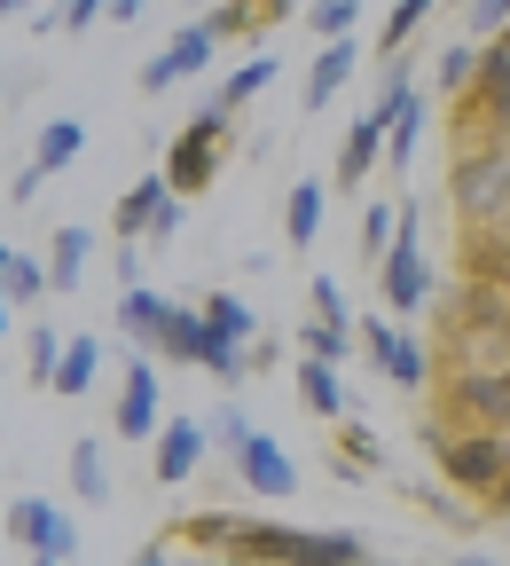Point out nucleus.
<instances>
[{
	"label": "nucleus",
	"mask_w": 510,
	"mask_h": 566,
	"mask_svg": "<svg viewBox=\"0 0 510 566\" xmlns=\"http://www.w3.org/2000/svg\"><path fill=\"white\" fill-rule=\"evenodd\" d=\"M448 205H456V221H464V229H510V134L456 118Z\"/></svg>",
	"instance_id": "f257e3e1"
},
{
	"label": "nucleus",
	"mask_w": 510,
	"mask_h": 566,
	"mask_svg": "<svg viewBox=\"0 0 510 566\" xmlns=\"http://www.w3.org/2000/svg\"><path fill=\"white\" fill-rule=\"evenodd\" d=\"M229 558L244 566H370V543L353 527H290V520H236Z\"/></svg>",
	"instance_id": "f03ea898"
},
{
	"label": "nucleus",
	"mask_w": 510,
	"mask_h": 566,
	"mask_svg": "<svg viewBox=\"0 0 510 566\" xmlns=\"http://www.w3.org/2000/svg\"><path fill=\"white\" fill-rule=\"evenodd\" d=\"M110 323H118V338H126L134 354H150V363H189L196 307H181V300L150 292V283H126L118 307H110Z\"/></svg>",
	"instance_id": "7ed1b4c3"
},
{
	"label": "nucleus",
	"mask_w": 510,
	"mask_h": 566,
	"mask_svg": "<svg viewBox=\"0 0 510 566\" xmlns=\"http://www.w3.org/2000/svg\"><path fill=\"white\" fill-rule=\"evenodd\" d=\"M424 441H432V457H440V472H448L456 495H479V504H487V495L510 480V433H479V424L432 417Z\"/></svg>",
	"instance_id": "20e7f679"
},
{
	"label": "nucleus",
	"mask_w": 510,
	"mask_h": 566,
	"mask_svg": "<svg viewBox=\"0 0 510 566\" xmlns=\"http://www.w3.org/2000/svg\"><path fill=\"white\" fill-rule=\"evenodd\" d=\"M510 363V315H502V292H479L464 283L456 307H448V370H495Z\"/></svg>",
	"instance_id": "39448f33"
},
{
	"label": "nucleus",
	"mask_w": 510,
	"mask_h": 566,
	"mask_svg": "<svg viewBox=\"0 0 510 566\" xmlns=\"http://www.w3.org/2000/svg\"><path fill=\"white\" fill-rule=\"evenodd\" d=\"M221 142H229V111H212V103H196V118L173 134V150H166V189L189 205V197H204L212 189V174H221Z\"/></svg>",
	"instance_id": "423d86ee"
},
{
	"label": "nucleus",
	"mask_w": 510,
	"mask_h": 566,
	"mask_svg": "<svg viewBox=\"0 0 510 566\" xmlns=\"http://www.w3.org/2000/svg\"><path fill=\"white\" fill-rule=\"evenodd\" d=\"M378 292H385V307H393V315L432 307V260H424L416 205H401V229H393V244H385V260H378Z\"/></svg>",
	"instance_id": "0eeeda50"
},
{
	"label": "nucleus",
	"mask_w": 510,
	"mask_h": 566,
	"mask_svg": "<svg viewBox=\"0 0 510 566\" xmlns=\"http://www.w3.org/2000/svg\"><path fill=\"white\" fill-rule=\"evenodd\" d=\"M448 424H479V433H510V363L495 370H448V394H440Z\"/></svg>",
	"instance_id": "6e6552de"
},
{
	"label": "nucleus",
	"mask_w": 510,
	"mask_h": 566,
	"mask_svg": "<svg viewBox=\"0 0 510 566\" xmlns=\"http://www.w3.org/2000/svg\"><path fill=\"white\" fill-rule=\"evenodd\" d=\"M353 338H361V354L378 363V378H393L401 394H424V386H432V354H424V338H416V331H401V323L370 315V323H353Z\"/></svg>",
	"instance_id": "1a4fd4ad"
},
{
	"label": "nucleus",
	"mask_w": 510,
	"mask_h": 566,
	"mask_svg": "<svg viewBox=\"0 0 510 566\" xmlns=\"http://www.w3.org/2000/svg\"><path fill=\"white\" fill-rule=\"evenodd\" d=\"M166 424V394H158V363L126 346V378H118V409H110V433L118 441H158Z\"/></svg>",
	"instance_id": "9d476101"
},
{
	"label": "nucleus",
	"mask_w": 510,
	"mask_h": 566,
	"mask_svg": "<svg viewBox=\"0 0 510 566\" xmlns=\"http://www.w3.org/2000/svg\"><path fill=\"white\" fill-rule=\"evenodd\" d=\"M0 527H9V543H24L32 558H55V566H71V551H79V527H71V512L47 504V495H17Z\"/></svg>",
	"instance_id": "9b49d317"
},
{
	"label": "nucleus",
	"mask_w": 510,
	"mask_h": 566,
	"mask_svg": "<svg viewBox=\"0 0 510 566\" xmlns=\"http://www.w3.org/2000/svg\"><path fill=\"white\" fill-rule=\"evenodd\" d=\"M456 118L510 134V40H479V80H471V95L456 103Z\"/></svg>",
	"instance_id": "f8f14e48"
},
{
	"label": "nucleus",
	"mask_w": 510,
	"mask_h": 566,
	"mask_svg": "<svg viewBox=\"0 0 510 566\" xmlns=\"http://www.w3.org/2000/svg\"><path fill=\"white\" fill-rule=\"evenodd\" d=\"M212 55H221V40H212L204 24H189V32H173L150 63H141V95H166V87H181V80H196V71H212Z\"/></svg>",
	"instance_id": "ddd939ff"
},
{
	"label": "nucleus",
	"mask_w": 510,
	"mask_h": 566,
	"mask_svg": "<svg viewBox=\"0 0 510 566\" xmlns=\"http://www.w3.org/2000/svg\"><path fill=\"white\" fill-rule=\"evenodd\" d=\"M229 464H236V480H244L252 495H267V504H283V495L299 488V464H290V449H283L275 433H259V424L244 433V449H236Z\"/></svg>",
	"instance_id": "4468645a"
},
{
	"label": "nucleus",
	"mask_w": 510,
	"mask_h": 566,
	"mask_svg": "<svg viewBox=\"0 0 510 566\" xmlns=\"http://www.w3.org/2000/svg\"><path fill=\"white\" fill-rule=\"evenodd\" d=\"M150 449H158V480H166V488H181V480H196V464L212 457V424L181 409V417H166V424H158V441H150Z\"/></svg>",
	"instance_id": "2eb2a0df"
},
{
	"label": "nucleus",
	"mask_w": 510,
	"mask_h": 566,
	"mask_svg": "<svg viewBox=\"0 0 510 566\" xmlns=\"http://www.w3.org/2000/svg\"><path fill=\"white\" fill-rule=\"evenodd\" d=\"M166 174H141L126 197H118V212H110V229H118V244H150V229H158V212H166Z\"/></svg>",
	"instance_id": "dca6fc26"
},
{
	"label": "nucleus",
	"mask_w": 510,
	"mask_h": 566,
	"mask_svg": "<svg viewBox=\"0 0 510 566\" xmlns=\"http://www.w3.org/2000/svg\"><path fill=\"white\" fill-rule=\"evenodd\" d=\"M353 63H361V40H322L315 63H307V111H330L353 80Z\"/></svg>",
	"instance_id": "f3484780"
},
{
	"label": "nucleus",
	"mask_w": 510,
	"mask_h": 566,
	"mask_svg": "<svg viewBox=\"0 0 510 566\" xmlns=\"http://www.w3.org/2000/svg\"><path fill=\"white\" fill-rule=\"evenodd\" d=\"M378 158H385V126H378L370 111H361V118L346 126V150H338V166H330V181H338V189H361V181H370V174H378Z\"/></svg>",
	"instance_id": "a211bd4d"
},
{
	"label": "nucleus",
	"mask_w": 510,
	"mask_h": 566,
	"mask_svg": "<svg viewBox=\"0 0 510 566\" xmlns=\"http://www.w3.org/2000/svg\"><path fill=\"white\" fill-rule=\"evenodd\" d=\"M87 260H95V229H79V221H63V229L47 237V292H79V275H87Z\"/></svg>",
	"instance_id": "6ab92c4d"
},
{
	"label": "nucleus",
	"mask_w": 510,
	"mask_h": 566,
	"mask_svg": "<svg viewBox=\"0 0 510 566\" xmlns=\"http://www.w3.org/2000/svg\"><path fill=\"white\" fill-rule=\"evenodd\" d=\"M299 401H307L322 424L353 417V401H346V386H338V363H322V354H299Z\"/></svg>",
	"instance_id": "aec40b11"
},
{
	"label": "nucleus",
	"mask_w": 510,
	"mask_h": 566,
	"mask_svg": "<svg viewBox=\"0 0 510 566\" xmlns=\"http://www.w3.org/2000/svg\"><path fill=\"white\" fill-rule=\"evenodd\" d=\"M283 237H290V252H307V244L322 237V181H315V174H299V181H290V205H283Z\"/></svg>",
	"instance_id": "412c9836"
},
{
	"label": "nucleus",
	"mask_w": 510,
	"mask_h": 566,
	"mask_svg": "<svg viewBox=\"0 0 510 566\" xmlns=\"http://www.w3.org/2000/svg\"><path fill=\"white\" fill-rule=\"evenodd\" d=\"M95 378H103V338H63L55 394H63V401H79V394H95Z\"/></svg>",
	"instance_id": "4be33fe9"
},
{
	"label": "nucleus",
	"mask_w": 510,
	"mask_h": 566,
	"mask_svg": "<svg viewBox=\"0 0 510 566\" xmlns=\"http://www.w3.org/2000/svg\"><path fill=\"white\" fill-rule=\"evenodd\" d=\"M267 87H275V55L259 48L252 63H236V71H229V80H221V95H204V103H212V111H229V118H236V111H244L252 95H267Z\"/></svg>",
	"instance_id": "5701e85b"
},
{
	"label": "nucleus",
	"mask_w": 510,
	"mask_h": 566,
	"mask_svg": "<svg viewBox=\"0 0 510 566\" xmlns=\"http://www.w3.org/2000/svg\"><path fill=\"white\" fill-rule=\"evenodd\" d=\"M79 150H87V126H79V118H47L40 142H32V166H40V174H71V158H79Z\"/></svg>",
	"instance_id": "b1692460"
},
{
	"label": "nucleus",
	"mask_w": 510,
	"mask_h": 566,
	"mask_svg": "<svg viewBox=\"0 0 510 566\" xmlns=\"http://www.w3.org/2000/svg\"><path fill=\"white\" fill-rule=\"evenodd\" d=\"M196 24L229 48V40H259V32H267V9H259V0H212V9H204Z\"/></svg>",
	"instance_id": "393cba45"
},
{
	"label": "nucleus",
	"mask_w": 510,
	"mask_h": 566,
	"mask_svg": "<svg viewBox=\"0 0 510 566\" xmlns=\"http://www.w3.org/2000/svg\"><path fill=\"white\" fill-rule=\"evenodd\" d=\"M0 300H9V307L47 300V252H9V268H0Z\"/></svg>",
	"instance_id": "a878e982"
},
{
	"label": "nucleus",
	"mask_w": 510,
	"mask_h": 566,
	"mask_svg": "<svg viewBox=\"0 0 510 566\" xmlns=\"http://www.w3.org/2000/svg\"><path fill=\"white\" fill-rule=\"evenodd\" d=\"M338 464H346L353 480H370V472L385 464V441H378L361 417H338Z\"/></svg>",
	"instance_id": "bb28decb"
},
{
	"label": "nucleus",
	"mask_w": 510,
	"mask_h": 566,
	"mask_svg": "<svg viewBox=\"0 0 510 566\" xmlns=\"http://www.w3.org/2000/svg\"><path fill=\"white\" fill-rule=\"evenodd\" d=\"M71 495H79V504H110V464H103V441H71Z\"/></svg>",
	"instance_id": "cd10ccee"
},
{
	"label": "nucleus",
	"mask_w": 510,
	"mask_h": 566,
	"mask_svg": "<svg viewBox=\"0 0 510 566\" xmlns=\"http://www.w3.org/2000/svg\"><path fill=\"white\" fill-rule=\"evenodd\" d=\"M424 126H432V103L416 95L393 126H385V166H416V142H424Z\"/></svg>",
	"instance_id": "c85d7f7f"
},
{
	"label": "nucleus",
	"mask_w": 510,
	"mask_h": 566,
	"mask_svg": "<svg viewBox=\"0 0 510 566\" xmlns=\"http://www.w3.org/2000/svg\"><path fill=\"white\" fill-rule=\"evenodd\" d=\"M432 9H440V0H393V9H385V32H378V48H385V55H401V48L432 24Z\"/></svg>",
	"instance_id": "c756f323"
},
{
	"label": "nucleus",
	"mask_w": 510,
	"mask_h": 566,
	"mask_svg": "<svg viewBox=\"0 0 510 566\" xmlns=\"http://www.w3.org/2000/svg\"><path fill=\"white\" fill-rule=\"evenodd\" d=\"M196 315H204V323H212V331H229V338H236V346H252V338H259V315H252V307H244V300H236V292H212V300H204V307H196Z\"/></svg>",
	"instance_id": "7c9ffc66"
},
{
	"label": "nucleus",
	"mask_w": 510,
	"mask_h": 566,
	"mask_svg": "<svg viewBox=\"0 0 510 566\" xmlns=\"http://www.w3.org/2000/svg\"><path fill=\"white\" fill-rule=\"evenodd\" d=\"M55 363H63V331H47V323H32V331H24V378L55 394Z\"/></svg>",
	"instance_id": "2f4dec72"
},
{
	"label": "nucleus",
	"mask_w": 510,
	"mask_h": 566,
	"mask_svg": "<svg viewBox=\"0 0 510 566\" xmlns=\"http://www.w3.org/2000/svg\"><path fill=\"white\" fill-rule=\"evenodd\" d=\"M299 354L346 363V354H361V338H353V323H322V315H307V331H299Z\"/></svg>",
	"instance_id": "473e14b6"
},
{
	"label": "nucleus",
	"mask_w": 510,
	"mask_h": 566,
	"mask_svg": "<svg viewBox=\"0 0 510 566\" xmlns=\"http://www.w3.org/2000/svg\"><path fill=\"white\" fill-rule=\"evenodd\" d=\"M393 229H401V205H385V197H378V205H361V260H370V268L385 260Z\"/></svg>",
	"instance_id": "72a5a7b5"
},
{
	"label": "nucleus",
	"mask_w": 510,
	"mask_h": 566,
	"mask_svg": "<svg viewBox=\"0 0 510 566\" xmlns=\"http://www.w3.org/2000/svg\"><path fill=\"white\" fill-rule=\"evenodd\" d=\"M471 80H479V40H448L440 48V87L448 95H471Z\"/></svg>",
	"instance_id": "f704fd0d"
},
{
	"label": "nucleus",
	"mask_w": 510,
	"mask_h": 566,
	"mask_svg": "<svg viewBox=\"0 0 510 566\" xmlns=\"http://www.w3.org/2000/svg\"><path fill=\"white\" fill-rule=\"evenodd\" d=\"M416 504H424L432 520H448L456 535H471V527H479V512H471V504H456V488H416Z\"/></svg>",
	"instance_id": "c9c22d12"
},
{
	"label": "nucleus",
	"mask_w": 510,
	"mask_h": 566,
	"mask_svg": "<svg viewBox=\"0 0 510 566\" xmlns=\"http://www.w3.org/2000/svg\"><path fill=\"white\" fill-rule=\"evenodd\" d=\"M322 40H353V24H361V0H315V17H307Z\"/></svg>",
	"instance_id": "e433bc0d"
},
{
	"label": "nucleus",
	"mask_w": 510,
	"mask_h": 566,
	"mask_svg": "<svg viewBox=\"0 0 510 566\" xmlns=\"http://www.w3.org/2000/svg\"><path fill=\"white\" fill-rule=\"evenodd\" d=\"M244 433H252V417H244L236 401L212 409V449H221V457H236V449H244Z\"/></svg>",
	"instance_id": "4c0bfd02"
},
{
	"label": "nucleus",
	"mask_w": 510,
	"mask_h": 566,
	"mask_svg": "<svg viewBox=\"0 0 510 566\" xmlns=\"http://www.w3.org/2000/svg\"><path fill=\"white\" fill-rule=\"evenodd\" d=\"M110 0H55V32H95Z\"/></svg>",
	"instance_id": "58836bf2"
},
{
	"label": "nucleus",
	"mask_w": 510,
	"mask_h": 566,
	"mask_svg": "<svg viewBox=\"0 0 510 566\" xmlns=\"http://www.w3.org/2000/svg\"><path fill=\"white\" fill-rule=\"evenodd\" d=\"M307 315H322V323H353V315H346V300H338V283H330V275H315V283H307Z\"/></svg>",
	"instance_id": "ea45409f"
},
{
	"label": "nucleus",
	"mask_w": 510,
	"mask_h": 566,
	"mask_svg": "<svg viewBox=\"0 0 510 566\" xmlns=\"http://www.w3.org/2000/svg\"><path fill=\"white\" fill-rule=\"evenodd\" d=\"M510 24V0H471L464 9V32H502Z\"/></svg>",
	"instance_id": "a19ab883"
},
{
	"label": "nucleus",
	"mask_w": 510,
	"mask_h": 566,
	"mask_svg": "<svg viewBox=\"0 0 510 566\" xmlns=\"http://www.w3.org/2000/svg\"><path fill=\"white\" fill-rule=\"evenodd\" d=\"M181 221H189V205H181V197H166V212H158V229H150V244H173V237H181Z\"/></svg>",
	"instance_id": "79ce46f5"
},
{
	"label": "nucleus",
	"mask_w": 510,
	"mask_h": 566,
	"mask_svg": "<svg viewBox=\"0 0 510 566\" xmlns=\"http://www.w3.org/2000/svg\"><path fill=\"white\" fill-rule=\"evenodd\" d=\"M126 566H173V543H166V535H158V543H141Z\"/></svg>",
	"instance_id": "37998d69"
},
{
	"label": "nucleus",
	"mask_w": 510,
	"mask_h": 566,
	"mask_svg": "<svg viewBox=\"0 0 510 566\" xmlns=\"http://www.w3.org/2000/svg\"><path fill=\"white\" fill-rule=\"evenodd\" d=\"M40 181H47V174H40V166H24V174H17V181H9V197H17V205H24V197H40Z\"/></svg>",
	"instance_id": "c03bdc74"
},
{
	"label": "nucleus",
	"mask_w": 510,
	"mask_h": 566,
	"mask_svg": "<svg viewBox=\"0 0 510 566\" xmlns=\"http://www.w3.org/2000/svg\"><path fill=\"white\" fill-rule=\"evenodd\" d=\"M141 9H150V0H110V9H103V17H118V24H134Z\"/></svg>",
	"instance_id": "a18cd8bd"
},
{
	"label": "nucleus",
	"mask_w": 510,
	"mask_h": 566,
	"mask_svg": "<svg viewBox=\"0 0 510 566\" xmlns=\"http://www.w3.org/2000/svg\"><path fill=\"white\" fill-rule=\"evenodd\" d=\"M173 566H244V558H212V551H189V558H173Z\"/></svg>",
	"instance_id": "49530a36"
},
{
	"label": "nucleus",
	"mask_w": 510,
	"mask_h": 566,
	"mask_svg": "<svg viewBox=\"0 0 510 566\" xmlns=\"http://www.w3.org/2000/svg\"><path fill=\"white\" fill-rule=\"evenodd\" d=\"M448 566H495V551H448Z\"/></svg>",
	"instance_id": "de8ad7c7"
},
{
	"label": "nucleus",
	"mask_w": 510,
	"mask_h": 566,
	"mask_svg": "<svg viewBox=\"0 0 510 566\" xmlns=\"http://www.w3.org/2000/svg\"><path fill=\"white\" fill-rule=\"evenodd\" d=\"M487 512H495V520H510V480H502V488L487 495Z\"/></svg>",
	"instance_id": "09e8293b"
},
{
	"label": "nucleus",
	"mask_w": 510,
	"mask_h": 566,
	"mask_svg": "<svg viewBox=\"0 0 510 566\" xmlns=\"http://www.w3.org/2000/svg\"><path fill=\"white\" fill-rule=\"evenodd\" d=\"M40 9V0H0V24H9V17H32Z\"/></svg>",
	"instance_id": "8fccbe9b"
},
{
	"label": "nucleus",
	"mask_w": 510,
	"mask_h": 566,
	"mask_svg": "<svg viewBox=\"0 0 510 566\" xmlns=\"http://www.w3.org/2000/svg\"><path fill=\"white\" fill-rule=\"evenodd\" d=\"M259 9H267V24H283L290 9H299V0H259Z\"/></svg>",
	"instance_id": "3c124183"
},
{
	"label": "nucleus",
	"mask_w": 510,
	"mask_h": 566,
	"mask_svg": "<svg viewBox=\"0 0 510 566\" xmlns=\"http://www.w3.org/2000/svg\"><path fill=\"white\" fill-rule=\"evenodd\" d=\"M0 338H9V300H0Z\"/></svg>",
	"instance_id": "603ef678"
},
{
	"label": "nucleus",
	"mask_w": 510,
	"mask_h": 566,
	"mask_svg": "<svg viewBox=\"0 0 510 566\" xmlns=\"http://www.w3.org/2000/svg\"><path fill=\"white\" fill-rule=\"evenodd\" d=\"M9 252H17V244H0V268H9Z\"/></svg>",
	"instance_id": "864d4df0"
},
{
	"label": "nucleus",
	"mask_w": 510,
	"mask_h": 566,
	"mask_svg": "<svg viewBox=\"0 0 510 566\" xmlns=\"http://www.w3.org/2000/svg\"><path fill=\"white\" fill-rule=\"evenodd\" d=\"M189 9H196V17H204V9H212V0H189Z\"/></svg>",
	"instance_id": "5fc2aeb1"
},
{
	"label": "nucleus",
	"mask_w": 510,
	"mask_h": 566,
	"mask_svg": "<svg viewBox=\"0 0 510 566\" xmlns=\"http://www.w3.org/2000/svg\"><path fill=\"white\" fill-rule=\"evenodd\" d=\"M32 566H55V558H32Z\"/></svg>",
	"instance_id": "6e6d98bb"
},
{
	"label": "nucleus",
	"mask_w": 510,
	"mask_h": 566,
	"mask_svg": "<svg viewBox=\"0 0 510 566\" xmlns=\"http://www.w3.org/2000/svg\"><path fill=\"white\" fill-rule=\"evenodd\" d=\"M0 543H9V527H0Z\"/></svg>",
	"instance_id": "4d7b16f0"
},
{
	"label": "nucleus",
	"mask_w": 510,
	"mask_h": 566,
	"mask_svg": "<svg viewBox=\"0 0 510 566\" xmlns=\"http://www.w3.org/2000/svg\"><path fill=\"white\" fill-rule=\"evenodd\" d=\"M502 40H510V24H502Z\"/></svg>",
	"instance_id": "13d9d810"
},
{
	"label": "nucleus",
	"mask_w": 510,
	"mask_h": 566,
	"mask_svg": "<svg viewBox=\"0 0 510 566\" xmlns=\"http://www.w3.org/2000/svg\"><path fill=\"white\" fill-rule=\"evenodd\" d=\"M464 9H471V0H464Z\"/></svg>",
	"instance_id": "bf43d9fd"
},
{
	"label": "nucleus",
	"mask_w": 510,
	"mask_h": 566,
	"mask_svg": "<svg viewBox=\"0 0 510 566\" xmlns=\"http://www.w3.org/2000/svg\"><path fill=\"white\" fill-rule=\"evenodd\" d=\"M370 566H378V558H370Z\"/></svg>",
	"instance_id": "052dcab7"
}]
</instances>
